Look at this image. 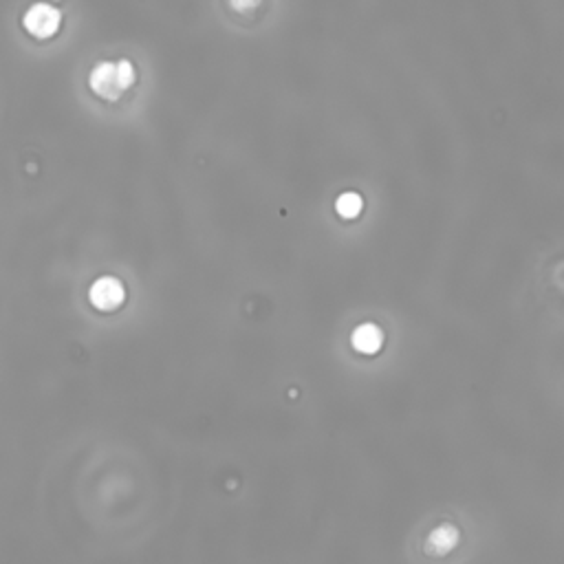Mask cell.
Here are the masks:
<instances>
[{"mask_svg":"<svg viewBox=\"0 0 564 564\" xmlns=\"http://www.w3.org/2000/svg\"><path fill=\"white\" fill-rule=\"evenodd\" d=\"M135 80H137L135 67L128 60L100 62L89 75L91 91L106 102L119 100V97L135 84Z\"/></svg>","mask_w":564,"mask_h":564,"instance_id":"obj_1","label":"cell"},{"mask_svg":"<svg viewBox=\"0 0 564 564\" xmlns=\"http://www.w3.org/2000/svg\"><path fill=\"white\" fill-rule=\"evenodd\" d=\"M23 25L31 36L45 40L58 34L62 25V14L49 3H36L27 9Z\"/></svg>","mask_w":564,"mask_h":564,"instance_id":"obj_2","label":"cell"},{"mask_svg":"<svg viewBox=\"0 0 564 564\" xmlns=\"http://www.w3.org/2000/svg\"><path fill=\"white\" fill-rule=\"evenodd\" d=\"M89 298H91V305L100 311H115L122 307V302L126 300V289L122 282L113 276H104V278H97L91 291H89Z\"/></svg>","mask_w":564,"mask_h":564,"instance_id":"obj_3","label":"cell"},{"mask_svg":"<svg viewBox=\"0 0 564 564\" xmlns=\"http://www.w3.org/2000/svg\"><path fill=\"white\" fill-rule=\"evenodd\" d=\"M459 540H461L459 529L452 523H443L430 531L426 538V547L423 549H426L428 556L439 558V556H446V553H450L454 547H457Z\"/></svg>","mask_w":564,"mask_h":564,"instance_id":"obj_4","label":"cell"},{"mask_svg":"<svg viewBox=\"0 0 564 564\" xmlns=\"http://www.w3.org/2000/svg\"><path fill=\"white\" fill-rule=\"evenodd\" d=\"M351 344L357 353L375 355L384 346V333L375 324H362L351 335Z\"/></svg>","mask_w":564,"mask_h":564,"instance_id":"obj_5","label":"cell"},{"mask_svg":"<svg viewBox=\"0 0 564 564\" xmlns=\"http://www.w3.org/2000/svg\"><path fill=\"white\" fill-rule=\"evenodd\" d=\"M364 208V201L357 192H344L335 201V210L342 216V219H357V216L362 214Z\"/></svg>","mask_w":564,"mask_h":564,"instance_id":"obj_6","label":"cell"},{"mask_svg":"<svg viewBox=\"0 0 564 564\" xmlns=\"http://www.w3.org/2000/svg\"><path fill=\"white\" fill-rule=\"evenodd\" d=\"M260 3H263V0H230L232 9H234V12H238V14L254 12L256 7H260Z\"/></svg>","mask_w":564,"mask_h":564,"instance_id":"obj_7","label":"cell"}]
</instances>
